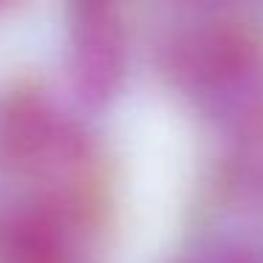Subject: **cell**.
Wrapping results in <instances>:
<instances>
[{"label": "cell", "instance_id": "4", "mask_svg": "<svg viewBox=\"0 0 263 263\" xmlns=\"http://www.w3.org/2000/svg\"><path fill=\"white\" fill-rule=\"evenodd\" d=\"M65 63L74 93L91 108L119 97L130 63V34L119 6L85 0L68 9Z\"/></svg>", "mask_w": 263, "mask_h": 263}, {"label": "cell", "instance_id": "5", "mask_svg": "<svg viewBox=\"0 0 263 263\" xmlns=\"http://www.w3.org/2000/svg\"><path fill=\"white\" fill-rule=\"evenodd\" d=\"M221 181L232 204L263 218V102L227 125Z\"/></svg>", "mask_w": 263, "mask_h": 263}, {"label": "cell", "instance_id": "3", "mask_svg": "<svg viewBox=\"0 0 263 263\" xmlns=\"http://www.w3.org/2000/svg\"><path fill=\"white\" fill-rule=\"evenodd\" d=\"M99 195H20L0 206V263H99Z\"/></svg>", "mask_w": 263, "mask_h": 263}, {"label": "cell", "instance_id": "1", "mask_svg": "<svg viewBox=\"0 0 263 263\" xmlns=\"http://www.w3.org/2000/svg\"><path fill=\"white\" fill-rule=\"evenodd\" d=\"M0 167L31 195H99L91 133L43 88L0 97Z\"/></svg>", "mask_w": 263, "mask_h": 263}, {"label": "cell", "instance_id": "6", "mask_svg": "<svg viewBox=\"0 0 263 263\" xmlns=\"http://www.w3.org/2000/svg\"><path fill=\"white\" fill-rule=\"evenodd\" d=\"M181 263H263V255L240 243H215L193 252Z\"/></svg>", "mask_w": 263, "mask_h": 263}, {"label": "cell", "instance_id": "2", "mask_svg": "<svg viewBox=\"0 0 263 263\" xmlns=\"http://www.w3.org/2000/svg\"><path fill=\"white\" fill-rule=\"evenodd\" d=\"M161 68L170 85L223 125L263 102V37L229 14H204L167 34Z\"/></svg>", "mask_w": 263, "mask_h": 263}]
</instances>
